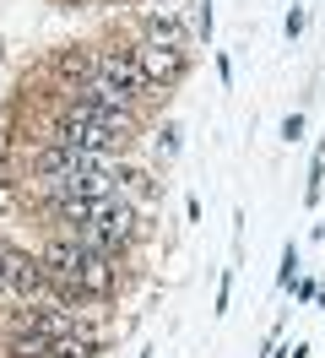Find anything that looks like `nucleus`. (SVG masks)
Returning a JSON list of instances; mask_svg holds the SVG:
<instances>
[{"label":"nucleus","instance_id":"6e6552de","mask_svg":"<svg viewBox=\"0 0 325 358\" xmlns=\"http://www.w3.org/2000/svg\"><path fill=\"white\" fill-rule=\"evenodd\" d=\"M190 27H195V38H206V44H212V27H217L212 0H190Z\"/></svg>","mask_w":325,"mask_h":358},{"label":"nucleus","instance_id":"9d476101","mask_svg":"<svg viewBox=\"0 0 325 358\" xmlns=\"http://www.w3.org/2000/svg\"><path fill=\"white\" fill-rule=\"evenodd\" d=\"M228 304H233V266L222 271V282H217V315H228Z\"/></svg>","mask_w":325,"mask_h":358},{"label":"nucleus","instance_id":"f257e3e1","mask_svg":"<svg viewBox=\"0 0 325 358\" xmlns=\"http://www.w3.org/2000/svg\"><path fill=\"white\" fill-rule=\"evenodd\" d=\"M92 66H98V76H108V82H120V87L141 103V109H163V98L168 92L152 82L147 71L136 66V55L125 49V38H108V44H92Z\"/></svg>","mask_w":325,"mask_h":358},{"label":"nucleus","instance_id":"7ed1b4c3","mask_svg":"<svg viewBox=\"0 0 325 358\" xmlns=\"http://www.w3.org/2000/svg\"><path fill=\"white\" fill-rule=\"evenodd\" d=\"M125 33H141V38H157V44H173V49H190L195 55V27L179 6H141V17L125 27Z\"/></svg>","mask_w":325,"mask_h":358},{"label":"nucleus","instance_id":"423d86ee","mask_svg":"<svg viewBox=\"0 0 325 358\" xmlns=\"http://www.w3.org/2000/svg\"><path fill=\"white\" fill-rule=\"evenodd\" d=\"M325 201V141L309 157V185H303V206H320Z\"/></svg>","mask_w":325,"mask_h":358},{"label":"nucleus","instance_id":"9b49d317","mask_svg":"<svg viewBox=\"0 0 325 358\" xmlns=\"http://www.w3.org/2000/svg\"><path fill=\"white\" fill-rule=\"evenodd\" d=\"M282 141H287V147H293V141H303V114H298V109L282 120Z\"/></svg>","mask_w":325,"mask_h":358},{"label":"nucleus","instance_id":"39448f33","mask_svg":"<svg viewBox=\"0 0 325 358\" xmlns=\"http://www.w3.org/2000/svg\"><path fill=\"white\" fill-rule=\"evenodd\" d=\"M152 157H157V163H173V157L185 152V125H179V120H163V125H152Z\"/></svg>","mask_w":325,"mask_h":358},{"label":"nucleus","instance_id":"ddd939ff","mask_svg":"<svg viewBox=\"0 0 325 358\" xmlns=\"http://www.w3.org/2000/svg\"><path fill=\"white\" fill-rule=\"evenodd\" d=\"M6 255H11V239H0V299H6Z\"/></svg>","mask_w":325,"mask_h":358},{"label":"nucleus","instance_id":"1a4fd4ad","mask_svg":"<svg viewBox=\"0 0 325 358\" xmlns=\"http://www.w3.org/2000/svg\"><path fill=\"white\" fill-rule=\"evenodd\" d=\"M303 27H309V11H303V6H293V11H287V22H282V33H287V44L298 38Z\"/></svg>","mask_w":325,"mask_h":358},{"label":"nucleus","instance_id":"0eeeda50","mask_svg":"<svg viewBox=\"0 0 325 358\" xmlns=\"http://www.w3.org/2000/svg\"><path fill=\"white\" fill-rule=\"evenodd\" d=\"M298 277H303V255H298V245L287 239V245H282V266H277V293H287Z\"/></svg>","mask_w":325,"mask_h":358},{"label":"nucleus","instance_id":"f03ea898","mask_svg":"<svg viewBox=\"0 0 325 358\" xmlns=\"http://www.w3.org/2000/svg\"><path fill=\"white\" fill-rule=\"evenodd\" d=\"M125 49L136 55V66L147 71V76H152V82H157L163 92H173V87H179V82L190 76V60H195L190 49L157 44V38H141V33H125Z\"/></svg>","mask_w":325,"mask_h":358},{"label":"nucleus","instance_id":"f8f14e48","mask_svg":"<svg viewBox=\"0 0 325 358\" xmlns=\"http://www.w3.org/2000/svg\"><path fill=\"white\" fill-rule=\"evenodd\" d=\"M309 299H320V288H315L309 277H298V282H293V304H309Z\"/></svg>","mask_w":325,"mask_h":358},{"label":"nucleus","instance_id":"20e7f679","mask_svg":"<svg viewBox=\"0 0 325 358\" xmlns=\"http://www.w3.org/2000/svg\"><path fill=\"white\" fill-rule=\"evenodd\" d=\"M163 190H168V179L157 174L152 163H141V157L130 152V163L120 169V196H125V201H136L141 212H152V201H163Z\"/></svg>","mask_w":325,"mask_h":358}]
</instances>
